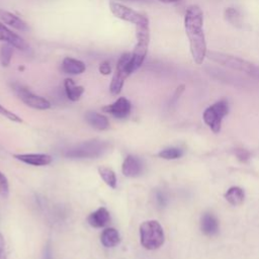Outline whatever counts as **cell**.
Returning <instances> with one entry per match:
<instances>
[{
    "label": "cell",
    "mask_w": 259,
    "mask_h": 259,
    "mask_svg": "<svg viewBox=\"0 0 259 259\" xmlns=\"http://www.w3.org/2000/svg\"><path fill=\"white\" fill-rule=\"evenodd\" d=\"M42 259H53V252H52V247H51V243L50 242H48L47 245L45 246Z\"/></svg>",
    "instance_id": "32"
},
{
    "label": "cell",
    "mask_w": 259,
    "mask_h": 259,
    "mask_svg": "<svg viewBox=\"0 0 259 259\" xmlns=\"http://www.w3.org/2000/svg\"><path fill=\"white\" fill-rule=\"evenodd\" d=\"M14 91H15L16 95L19 97V99L24 104H26L27 106H29L31 108L38 109V110H45V109H49L51 107V102L48 99L32 93L27 88H25L21 85H15Z\"/></svg>",
    "instance_id": "9"
},
{
    "label": "cell",
    "mask_w": 259,
    "mask_h": 259,
    "mask_svg": "<svg viewBox=\"0 0 259 259\" xmlns=\"http://www.w3.org/2000/svg\"><path fill=\"white\" fill-rule=\"evenodd\" d=\"M131 56L132 54H128V53L121 55V57L119 58L116 64V69L112 76L110 87H109V90L113 95H117L120 93L125 79L131 75V72L128 70V63L131 60Z\"/></svg>",
    "instance_id": "7"
},
{
    "label": "cell",
    "mask_w": 259,
    "mask_h": 259,
    "mask_svg": "<svg viewBox=\"0 0 259 259\" xmlns=\"http://www.w3.org/2000/svg\"><path fill=\"white\" fill-rule=\"evenodd\" d=\"M0 259H7L5 241H4V238L1 233H0Z\"/></svg>",
    "instance_id": "30"
},
{
    "label": "cell",
    "mask_w": 259,
    "mask_h": 259,
    "mask_svg": "<svg viewBox=\"0 0 259 259\" xmlns=\"http://www.w3.org/2000/svg\"><path fill=\"white\" fill-rule=\"evenodd\" d=\"M0 41H5L20 51H26L28 49L27 42L20 35L13 32L2 23H0Z\"/></svg>",
    "instance_id": "11"
},
{
    "label": "cell",
    "mask_w": 259,
    "mask_h": 259,
    "mask_svg": "<svg viewBox=\"0 0 259 259\" xmlns=\"http://www.w3.org/2000/svg\"><path fill=\"white\" fill-rule=\"evenodd\" d=\"M228 112L229 103L227 100L222 99L208 106L203 111L202 118L213 133H219L221 131L223 118L228 114Z\"/></svg>",
    "instance_id": "6"
},
{
    "label": "cell",
    "mask_w": 259,
    "mask_h": 259,
    "mask_svg": "<svg viewBox=\"0 0 259 259\" xmlns=\"http://www.w3.org/2000/svg\"><path fill=\"white\" fill-rule=\"evenodd\" d=\"M109 9L112 12V14L124 21L131 22L135 25H139V24H145V23H149V19L143 15L142 13L135 11L120 3L114 2V1H110L109 2Z\"/></svg>",
    "instance_id": "8"
},
{
    "label": "cell",
    "mask_w": 259,
    "mask_h": 259,
    "mask_svg": "<svg viewBox=\"0 0 259 259\" xmlns=\"http://www.w3.org/2000/svg\"><path fill=\"white\" fill-rule=\"evenodd\" d=\"M225 18L227 21H229L231 24L235 26H241L242 21H241V14L240 12L233 7H229L225 10Z\"/></svg>",
    "instance_id": "25"
},
{
    "label": "cell",
    "mask_w": 259,
    "mask_h": 259,
    "mask_svg": "<svg viewBox=\"0 0 259 259\" xmlns=\"http://www.w3.org/2000/svg\"><path fill=\"white\" fill-rule=\"evenodd\" d=\"M182 155H183V150H181L180 148H176V147L166 148V149H163L162 151H160L158 153V156L162 159H165V160L178 159Z\"/></svg>",
    "instance_id": "23"
},
{
    "label": "cell",
    "mask_w": 259,
    "mask_h": 259,
    "mask_svg": "<svg viewBox=\"0 0 259 259\" xmlns=\"http://www.w3.org/2000/svg\"><path fill=\"white\" fill-rule=\"evenodd\" d=\"M225 198L232 205H240L245 198L244 190L238 186L230 187L225 193Z\"/></svg>",
    "instance_id": "21"
},
{
    "label": "cell",
    "mask_w": 259,
    "mask_h": 259,
    "mask_svg": "<svg viewBox=\"0 0 259 259\" xmlns=\"http://www.w3.org/2000/svg\"><path fill=\"white\" fill-rule=\"evenodd\" d=\"M13 47L9 44H5L0 49V63L3 67H7L12 59Z\"/></svg>",
    "instance_id": "24"
},
{
    "label": "cell",
    "mask_w": 259,
    "mask_h": 259,
    "mask_svg": "<svg viewBox=\"0 0 259 259\" xmlns=\"http://www.w3.org/2000/svg\"><path fill=\"white\" fill-rule=\"evenodd\" d=\"M64 87L65 92L69 100L71 101H77L80 99L82 94L84 93V87L76 85L74 80L71 78H67L64 81Z\"/></svg>",
    "instance_id": "20"
},
{
    "label": "cell",
    "mask_w": 259,
    "mask_h": 259,
    "mask_svg": "<svg viewBox=\"0 0 259 259\" xmlns=\"http://www.w3.org/2000/svg\"><path fill=\"white\" fill-rule=\"evenodd\" d=\"M86 121L94 128L99 131H105L109 127V120L106 116L95 112V111H88L85 114Z\"/></svg>",
    "instance_id": "18"
},
{
    "label": "cell",
    "mask_w": 259,
    "mask_h": 259,
    "mask_svg": "<svg viewBox=\"0 0 259 259\" xmlns=\"http://www.w3.org/2000/svg\"><path fill=\"white\" fill-rule=\"evenodd\" d=\"M156 199H157V202L160 206H165V204L167 202V198H166L165 194L162 191H158L156 193Z\"/></svg>",
    "instance_id": "31"
},
{
    "label": "cell",
    "mask_w": 259,
    "mask_h": 259,
    "mask_svg": "<svg viewBox=\"0 0 259 259\" xmlns=\"http://www.w3.org/2000/svg\"><path fill=\"white\" fill-rule=\"evenodd\" d=\"M131 101L125 97H119L113 103L102 107V111L109 113L118 119L126 118L131 113Z\"/></svg>",
    "instance_id": "10"
},
{
    "label": "cell",
    "mask_w": 259,
    "mask_h": 259,
    "mask_svg": "<svg viewBox=\"0 0 259 259\" xmlns=\"http://www.w3.org/2000/svg\"><path fill=\"white\" fill-rule=\"evenodd\" d=\"M200 228L206 236H213L219 232V221L211 212H204L201 217Z\"/></svg>",
    "instance_id": "15"
},
{
    "label": "cell",
    "mask_w": 259,
    "mask_h": 259,
    "mask_svg": "<svg viewBox=\"0 0 259 259\" xmlns=\"http://www.w3.org/2000/svg\"><path fill=\"white\" fill-rule=\"evenodd\" d=\"M109 148L110 144L107 141L93 139L67 149L64 155L69 159H95L103 156Z\"/></svg>",
    "instance_id": "2"
},
{
    "label": "cell",
    "mask_w": 259,
    "mask_h": 259,
    "mask_svg": "<svg viewBox=\"0 0 259 259\" xmlns=\"http://www.w3.org/2000/svg\"><path fill=\"white\" fill-rule=\"evenodd\" d=\"M143 162L134 155H127L121 165V172L125 177H137L143 172Z\"/></svg>",
    "instance_id": "12"
},
{
    "label": "cell",
    "mask_w": 259,
    "mask_h": 259,
    "mask_svg": "<svg viewBox=\"0 0 259 259\" xmlns=\"http://www.w3.org/2000/svg\"><path fill=\"white\" fill-rule=\"evenodd\" d=\"M101 244L106 248H113L117 246L120 242V236L116 229L106 228L102 231L100 236Z\"/></svg>",
    "instance_id": "19"
},
{
    "label": "cell",
    "mask_w": 259,
    "mask_h": 259,
    "mask_svg": "<svg viewBox=\"0 0 259 259\" xmlns=\"http://www.w3.org/2000/svg\"><path fill=\"white\" fill-rule=\"evenodd\" d=\"M0 196L7 198L9 196V183L6 176L0 171Z\"/></svg>",
    "instance_id": "26"
},
{
    "label": "cell",
    "mask_w": 259,
    "mask_h": 259,
    "mask_svg": "<svg viewBox=\"0 0 259 259\" xmlns=\"http://www.w3.org/2000/svg\"><path fill=\"white\" fill-rule=\"evenodd\" d=\"M136 36H137V44L134 49V52L132 53L131 60L128 63V70L131 74L134 73L136 70H138L146 59L149 44H150L149 23L136 25Z\"/></svg>",
    "instance_id": "4"
},
{
    "label": "cell",
    "mask_w": 259,
    "mask_h": 259,
    "mask_svg": "<svg viewBox=\"0 0 259 259\" xmlns=\"http://www.w3.org/2000/svg\"><path fill=\"white\" fill-rule=\"evenodd\" d=\"M206 56L208 57L209 60L219 65L248 74L256 79H259V66H256L253 63H250L239 57H235L220 52H208Z\"/></svg>",
    "instance_id": "3"
},
{
    "label": "cell",
    "mask_w": 259,
    "mask_h": 259,
    "mask_svg": "<svg viewBox=\"0 0 259 259\" xmlns=\"http://www.w3.org/2000/svg\"><path fill=\"white\" fill-rule=\"evenodd\" d=\"M62 70L66 74L79 75L86 70L85 64L77 59L66 57L62 62Z\"/></svg>",
    "instance_id": "17"
},
{
    "label": "cell",
    "mask_w": 259,
    "mask_h": 259,
    "mask_svg": "<svg viewBox=\"0 0 259 259\" xmlns=\"http://www.w3.org/2000/svg\"><path fill=\"white\" fill-rule=\"evenodd\" d=\"M184 27L192 59L195 64L201 65L207 55V48L203 32V13L199 6L191 5L187 8L184 15Z\"/></svg>",
    "instance_id": "1"
},
{
    "label": "cell",
    "mask_w": 259,
    "mask_h": 259,
    "mask_svg": "<svg viewBox=\"0 0 259 259\" xmlns=\"http://www.w3.org/2000/svg\"><path fill=\"white\" fill-rule=\"evenodd\" d=\"M110 221V213L106 207L100 206L93 212H91L88 218V224L93 228H102L107 225Z\"/></svg>",
    "instance_id": "14"
},
{
    "label": "cell",
    "mask_w": 259,
    "mask_h": 259,
    "mask_svg": "<svg viewBox=\"0 0 259 259\" xmlns=\"http://www.w3.org/2000/svg\"><path fill=\"white\" fill-rule=\"evenodd\" d=\"M13 157L25 164L31 166H47L53 161V158L49 154L44 153H29V154H15Z\"/></svg>",
    "instance_id": "13"
},
{
    "label": "cell",
    "mask_w": 259,
    "mask_h": 259,
    "mask_svg": "<svg viewBox=\"0 0 259 259\" xmlns=\"http://www.w3.org/2000/svg\"><path fill=\"white\" fill-rule=\"evenodd\" d=\"M159 1H161L163 3H175V2H178L180 0H159Z\"/></svg>",
    "instance_id": "33"
},
{
    "label": "cell",
    "mask_w": 259,
    "mask_h": 259,
    "mask_svg": "<svg viewBox=\"0 0 259 259\" xmlns=\"http://www.w3.org/2000/svg\"><path fill=\"white\" fill-rule=\"evenodd\" d=\"M164 231L158 221L150 220L142 223L140 226V242L145 249L156 250L164 244Z\"/></svg>",
    "instance_id": "5"
},
{
    "label": "cell",
    "mask_w": 259,
    "mask_h": 259,
    "mask_svg": "<svg viewBox=\"0 0 259 259\" xmlns=\"http://www.w3.org/2000/svg\"><path fill=\"white\" fill-rule=\"evenodd\" d=\"M0 18L5 24L12 26L13 28L19 31H27L29 29L28 25L21 18H19L18 16L9 11L0 9Z\"/></svg>",
    "instance_id": "16"
},
{
    "label": "cell",
    "mask_w": 259,
    "mask_h": 259,
    "mask_svg": "<svg viewBox=\"0 0 259 259\" xmlns=\"http://www.w3.org/2000/svg\"><path fill=\"white\" fill-rule=\"evenodd\" d=\"M0 114L3 115L4 117L8 118V119L11 120V121H15V122H21V121H22V119H21L18 115H16V114L13 113L12 111L8 110L7 108H5L4 106H2L1 104H0Z\"/></svg>",
    "instance_id": "27"
},
{
    "label": "cell",
    "mask_w": 259,
    "mask_h": 259,
    "mask_svg": "<svg viewBox=\"0 0 259 259\" xmlns=\"http://www.w3.org/2000/svg\"><path fill=\"white\" fill-rule=\"evenodd\" d=\"M122 1H149V0H122Z\"/></svg>",
    "instance_id": "34"
},
{
    "label": "cell",
    "mask_w": 259,
    "mask_h": 259,
    "mask_svg": "<svg viewBox=\"0 0 259 259\" xmlns=\"http://www.w3.org/2000/svg\"><path fill=\"white\" fill-rule=\"evenodd\" d=\"M98 173H99L100 177L102 178V180L106 183V185H108L112 189L116 188L117 179H116V175L112 169L102 166V167L98 168Z\"/></svg>",
    "instance_id": "22"
},
{
    "label": "cell",
    "mask_w": 259,
    "mask_h": 259,
    "mask_svg": "<svg viewBox=\"0 0 259 259\" xmlns=\"http://www.w3.org/2000/svg\"><path fill=\"white\" fill-rule=\"evenodd\" d=\"M235 154L241 162H247L250 158V153L245 149H236Z\"/></svg>",
    "instance_id": "28"
},
{
    "label": "cell",
    "mask_w": 259,
    "mask_h": 259,
    "mask_svg": "<svg viewBox=\"0 0 259 259\" xmlns=\"http://www.w3.org/2000/svg\"><path fill=\"white\" fill-rule=\"evenodd\" d=\"M99 72L102 74V75H109L110 72H111V66H110V63L108 61H104L102 62L100 65H99V68H98Z\"/></svg>",
    "instance_id": "29"
}]
</instances>
